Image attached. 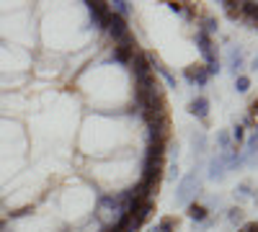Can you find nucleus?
Instances as JSON below:
<instances>
[{
	"mask_svg": "<svg viewBox=\"0 0 258 232\" xmlns=\"http://www.w3.org/2000/svg\"><path fill=\"white\" fill-rule=\"evenodd\" d=\"M191 144H194V152L202 155V152L207 150V137H204V132H194V134H191Z\"/></svg>",
	"mask_w": 258,
	"mask_h": 232,
	"instance_id": "obj_14",
	"label": "nucleus"
},
{
	"mask_svg": "<svg viewBox=\"0 0 258 232\" xmlns=\"http://www.w3.org/2000/svg\"><path fill=\"white\" fill-rule=\"evenodd\" d=\"M227 222H230V224H235V227H243V222H245V212H243L240 206L227 209Z\"/></svg>",
	"mask_w": 258,
	"mask_h": 232,
	"instance_id": "obj_12",
	"label": "nucleus"
},
{
	"mask_svg": "<svg viewBox=\"0 0 258 232\" xmlns=\"http://www.w3.org/2000/svg\"><path fill=\"white\" fill-rule=\"evenodd\" d=\"M199 191V176L197 171H188L181 181H178V191H176V204L178 206H188V199Z\"/></svg>",
	"mask_w": 258,
	"mask_h": 232,
	"instance_id": "obj_2",
	"label": "nucleus"
},
{
	"mask_svg": "<svg viewBox=\"0 0 258 232\" xmlns=\"http://www.w3.org/2000/svg\"><path fill=\"white\" fill-rule=\"evenodd\" d=\"M188 219L194 222V224H202V222H207L209 219V209L207 206H202V204H188Z\"/></svg>",
	"mask_w": 258,
	"mask_h": 232,
	"instance_id": "obj_9",
	"label": "nucleus"
},
{
	"mask_svg": "<svg viewBox=\"0 0 258 232\" xmlns=\"http://www.w3.org/2000/svg\"><path fill=\"white\" fill-rule=\"evenodd\" d=\"M235 91H238V93H248L250 91V78L248 75H238V78H235Z\"/></svg>",
	"mask_w": 258,
	"mask_h": 232,
	"instance_id": "obj_18",
	"label": "nucleus"
},
{
	"mask_svg": "<svg viewBox=\"0 0 258 232\" xmlns=\"http://www.w3.org/2000/svg\"><path fill=\"white\" fill-rule=\"evenodd\" d=\"M188 114L197 116L199 121H209V101L204 96H197L188 101Z\"/></svg>",
	"mask_w": 258,
	"mask_h": 232,
	"instance_id": "obj_7",
	"label": "nucleus"
},
{
	"mask_svg": "<svg viewBox=\"0 0 258 232\" xmlns=\"http://www.w3.org/2000/svg\"><path fill=\"white\" fill-rule=\"evenodd\" d=\"M109 6H111V13H116V16H121V18H126L129 11H132L126 0H116V3H109Z\"/></svg>",
	"mask_w": 258,
	"mask_h": 232,
	"instance_id": "obj_16",
	"label": "nucleus"
},
{
	"mask_svg": "<svg viewBox=\"0 0 258 232\" xmlns=\"http://www.w3.org/2000/svg\"><path fill=\"white\" fill-rule=\"evenodd\" d=\"M250 70H258V54L253 57V65H250Z\"/></svg>",
	"mask_w": 258,
	"mask_h": 232,
	"instance_id": "obj_23",
	"label": "nucleus"
},
{
	"mask_svg": "<svg viewBox=\"0 0 258 232\" xmlns=\"http://www.w3.org/2000/svg\"><path fill=\"white\" fill-rule=\"evenodd\" d=\"M217 29L220 26H217V18H214V16H204L202 18V29L199 31H204L207 36H212V34H217Z\"/></svg>",
	"mask_w": 258,
	"mask_h": 232,
	"instance_id": "obj_15",
	"label": "nucleus"
},
{
	"mask_svg": "<svg viewBox=\"0 0 258 232\" xmlns=\"http://www.w3.org/2000/svg\"><path fill=\"white\" fill-rule=\"evenodd\" d=\"M250 116H253V119L258 116V98H255V101L250 103Z\"/></svg>",
	"mask_w": 258,
	"mask_h": 232,
	"instance_id": "obj_22",
	"label": "nucleus"
},
{
	"mask_svg": "<svg viewBox=\"0 0 258 232\" xmlns=\"http://www.w3.org/2000/svg\"><path fill=\"white\" fill-rule=\"evenodd\" d=\"M168 8L173 11V13H181L183 16V3H168Z\"/></svg>",
	"mask_w": 258,
	"mask_h": 232,
	"instance_id": "obj_21",
	"label": "nucleus"
},
{
	"mask_svg": "<svg viewBox=\"0 0 258 232\" xmlns=\"http://www.w3.org/2000/svg\"><path fill=\"white\" fill-rule=\"evenodd\" d=\"M217 147H220V152H227L230 147H232V139H230V132H217Z\"/></svg>",
	"mask_w": 258,
	"mask_h": 232,
	"instance_id": "obj_17",
	"label": "nucleus"
},
{
	"mask_svg": "<svg viewBox=\"0 0 258 232\" xmlns=\"http://www.w3.org/2000/svg\"><path fill=\"white\" fill-rule=\"evenodd\" d=\"M235 196L238 199H250V196H255V191H253L250 183H240L238 188H235Z\"/></svg>",
	"mask_w": 258,
	"mask_h": 232,
	"instance_id": "obj_19",
	"label": "nucleus"
},
{
	"mask_svg": "<svg viewBox=\"0 0 258 232\" xmlns=\"http://www.w3.org/2000/svg\"><path fill=\"white\" fill-rule=\"evenodd\" d=\"M240 126H243V129H245V126H248V129H255V126H258V124H255V119H253V116L248 114V116L243 119V124H240Z\"/></svg>",
	"mask_w": 258,
	"mask_h": 232,
	"instance_id": "obj_20",
	"label": "nucleus"
},
{
	"mask_svg": "<svg viewBox=\"0 0 258 232\" xmlns=\"http://www.w3.org/2000/svg\"><path fill=\"white\" fill-rule=\"evenodd\" d=\"M140 47H137V39H135V34L129 36V39H124L121 44H116V47H111V52L103 57V62H116V65H121L124 70L129 67V62H132V57H135V52H137Z\"/></svg>",
	"mask_w": 258,
	"mask_h": 232,
	"instance_id": "obj_1",
	"label": "nucleus"
},
{
	"mask_svg": "<svg viewBox=\"0 0 258 232\" xmlns=\"http://www.w3.org/2000/svg\"><path fill=\"white\" fill-rule=\"evenodd\" d=\"M176 229H178V219H176V217H163L160 224H158L153 232H176Z\"/></svg>",
	"mask_w": 258,
	"mask_h": 232,
	"instance_id": "obj_13",
	"label": "nucleus"
},
{
	"mask_svg": "<svg viewBox=\"0 0 258 232\" xmlns=\"http://www.w3.org/2000/svg\"><path fill=\"white\" fill-rule=\"evenodd\" d=\"M227 176V165H225V155L217 152L214 158H209V165H207V178L209 181H222Z\"/></svg>",
	"mask_w": 258,
	"mask_h": 232,
	"instance_id": "obj_6",
	"label": "nucleus"
},
{
	"mask_svg": "<svg viewBox=\"0 0 258 232\" xmlns=\"http://www.w3.org/2000/svg\"><path fill=\"white\" fill-rule=\"evenodd\" d=\"M126 70H129V75H132V80H137V78H142V75H150V72H153V65H150V52L137 49Z\"/></svg>",
	"mask_w": 258,
	"mask_h": 232,
	"instance_id": "obj_4",
	"label": "nucleus"
},
{
	"mask_svg": "<svg viewBox=\"0 0 258 232\" xmlns=\"http://www.w3.org/2000/svg\"><path fill=\"white\" fill-rule=\"evenodd\" d=\"M183 78H186V83L188 86H197V88H204L207 83H209V72H207V67L204 65H191V67H186L183 70Z\"/></svg>",
	"mask_w": 258,
	"mask_h": 232,
	"instance_id": "obj_5",
	"label": "nucleus"
},
{
	"mask_svg": "<svg viewBox=\"0 0 258 232\" xmlns=\"http://www.w3.org/2000/svg\"><path fill=\"white\" fill-rule=\"evenodd\" d=\"M85 11H88L91 26L103 34L106 21H109V16H111V6H109V3H85Z\"/></svg>",
	"mask_w": 258,
	"mask_h": 232,
	"instance_id": "obj_3",
	"label": "nucleus"
},
{
	"mask_svg": "<svg viewBox=\"0 0 258 232\" xmlns=\"http://www.w3.org/2000/svg\"><path fill=\"white\" fill-rule=\"evenodd\" d=\"M243 147H245V150H243V155H245L248 160H253V158L258 155V126H255V132H253V134L245 139V144H243Z\"/></svg>",
	"mask_w": 258,
	"mask_h": 232,
	"instance_id": "obj_10",
	"label": "nucleus"
},
{
	"mask_svg": "<svg viewBox=\"0 0 258 232\" xmlns=\"http://www.w3.org/2000/svg\"><path fill=\"white\" fill-rule=\"evenodd\" d=\"M243 67H245L243 49H240V47H232V49H230V57H227V70L238 78V75H243Z\"/></svg>",
	"mask_w": 258,
	"mask_h": 232,
	"instance_id": "obj_8",
	"label": "nucleus"
},
{
	"mask_svg": "<svg viewBox=\"0 0 258 232\" xmlns=\"http://www.w3.org/2000/svg\"><path fill=\"white\" fill-rule=\"evenodd\" d=\"M230 139H232V147H243V144H245V129H243V126H240L238 121L232 124V132H230Z\"/></svg>",
	"mask_w": 258,
	"mask_h": 232,
	"instance_id": "obj_11",
	"label": "nucleus"
}]
</instances>
